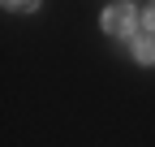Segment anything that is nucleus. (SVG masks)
Segmentation results:
<instances>
[{"label": "nucleus", "mask_w": 155, "mask_h": 147, "mask_svg": "<svg viewBox=\"0 0 155 147\" xmlns=\"http://www.w3.org/2000/svg\"><path fill=\"white\" fill-rule=\"evenodd\" d=\"M134 26H138V9H134V5H108V9H104V30H108V35H116V39H134V35H138Z\"/></svg>", "instance_id": "nucleus-1"}, {"label": "nucleus", "mask_w": 155, "mask_h": 147, "mask_svg": "<svg viewBox=\"0 0 155 147\" xmlns=\"http://www.w3.org/2000/svg\"><path fill=\"white\" fill-rule=\"evenodd\" d=\"M129 52H134L138 65H155V35H151V30L134 35V39H129Z\"/></svg>", "instance_id": "nucleus-2"}, {"label": "nucleus", "mask_w": 155, "mask_h": 147, "mask_svg": "<svg viewBox=\"0 0 155 147\" xmlns=\"http://www.w3.org/2000/svg\"><path fill=\"white\" fill-rule=\"evenodd\" d=\"M147 30L155 35V5H147Z\"/></svg>", "instance_id": "nucleus-3"}]
</instances>
